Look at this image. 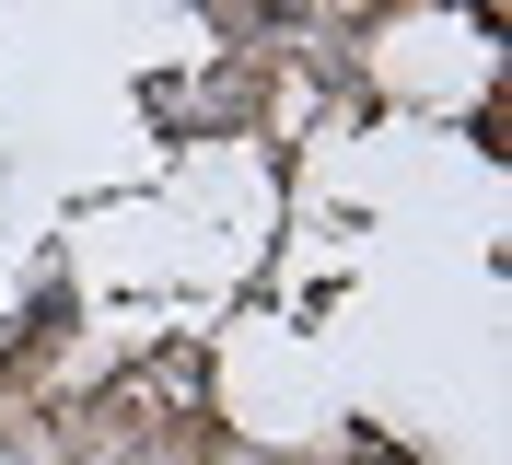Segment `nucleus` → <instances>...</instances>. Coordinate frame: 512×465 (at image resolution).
Masks as SVG:
<instances>
[{
    "label": "nucleus",
    "instance_id": "nucleus-1",
    "mask_svg": "<svg viewBox=\"0 0 512 465\" xmlns=\"http://www.w3.org/2000/svg\"><path fill=\"white\" fill-rule=\"evenodd\" d=\"M350 465H408V454H396V442H350Z\"/></svg>",
    "mask_w": 512,
    "mask_h": 465
}]
</instances>
